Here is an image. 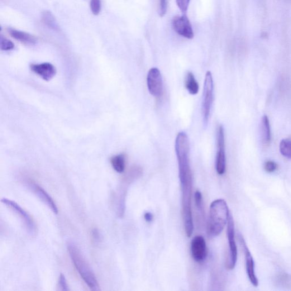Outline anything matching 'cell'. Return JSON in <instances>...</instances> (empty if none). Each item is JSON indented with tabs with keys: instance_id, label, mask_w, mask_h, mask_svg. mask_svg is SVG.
I'll use <instances>...</instances> for the list:
<instances>
[{
	"instance_id": "cell-5",
	"label": "cell",
	"mask_w": 291,
	"mask_h": 291,
	"mask_svg": "<svg viewBox=\"0 0 291 291\" xmlns=\"http://www.w3.org/2000/svg\"><path fill=\"white\" fill-rule=\"evenodd\" d=\"M214 85L212 75L210 71H208L205 78L203 99L202 102V114L203 122L205 125H207L209 121L210 113L213 100Z\"/></svg>"
},
{
	"instance_id": "cell-3",
	"label": "cell",
	"mask_w": 291,
	"mask_h": 291,
	"mask_svg": "<svg viewBox=\"0 0 291 291\" xmlns=\"http://www.w3.org/2000/svg\"><path fill=\"white\" fill-rule=\"evenodd\" d=\"M68 249L76 270L86 284L93 291L100 290V285L96 276L78 247L74 243L69 242L68 243Z\"/></svg>"
},
{
	"instance_id": "cell-10",
	"label": "cell",
	"mask_w": 291,
	"mask_h": 291,
	"mask_svg": "<svg viewBox=\"0 0 291 291\" xmlns=\"http://www.w3.org/2000/svg\"><path fill=\"white\" fill-rule=\"evenodd\" d=\"M239 241L245 254L248 277H249L251 284L255 287H257L258 285V280H257L255 275L253 257H252L249 248L247 247L246 243L242 236H239Z\"/></svg>"
},
{
	"instance_id": "cell-4",
	"label": "cell",
	"mask_w": 291,
	"mask_h": 291,
	"mask_svg": "<svg viewBox=\"0 0 291 291\" xmlns=\"http://www.w3.org/2000/svg\"><path fill=\"white\" fill-rule=\"evenodd\" d=\"M2 203L11 211L15 213L16 215L20 218V220L24 225L26 231L31 236H35L37 232L36 224L29 214L23 209L20 205L11 200L7 198L2 199Z\"/></svg>"
},
{
	"instance_id": "cell-14",
	"label": "cell",
	"mask_w": 291,
	"mask_h": 291,
	"mask_svg": "<svg viewBox=\"0 0 291 291\" xmlns=\"http://www.w3.org/2000/svg\"><path fill=\"white\" fill-rule=\"evenodd\" d=\"M7 31L14 40H16L23 44L27 45H35L37 42V38L29 33L13 29L12 28H8Z\"/></svg>"
},
{
	"instance_id": "cell-26",
	"label": "cell",
	"mask_w": 291,
	"mask_h": 291,
	"mask_svg": "<svg viewBox=\"0 0 291 291\" xmlns=\"http://www.w3.org/2000/svg\"><path fill=\"white\" fill-rule=\"evenodd\" d=\"M167 11V0H159V14L161 17L165 15Z\"/></svg>"
},
{
	"instance_id": "cell-9",
	"label": "cell",
	"mask_w": 291,
	"mask_h": 291,
	"mask_svg": "<svg viewBox=\"0 0 291 291\" xmlns=\"http://www.w3.org/2000/svg\"><path fill=\"white\" fill-rule=\"evenodd\" d=\"M25 183L27 187L34 193L41 201L48 207L55 214L58 213V209L56 206L54 200L50 197L46 190L42 188L41 186L33 182L31 179L25 180Z\"/></svg>"
},
{
	"instance_id": "cell-11",
	"label": "cell",
	"mask_w": 291,
	"mask_h": 291,
	"mask_svg": "<svg viewBox=\"0 0 291 291\" xmlns=\"http://www.w3.org/2000/svg\"><path fill=\"white\" fill-rule=\"evenodd\" d=\"M174 30L181 36L192 39L194 37L191 24L185 14L181 17H176L173 21Z\"/></svg>"
},
{
	"instance_id": "cell-1",
	"label": "cell",
	"mask_w": 291,
	"mask_h": 291,
	"mask_svg": "<svg viewBox=\"0 0 291 291\" xmlns=\"http://www.w3.org/2000/svg\"><path fill=\"white\" fill-rule=\"evenodd\" d=\"M179 176L182 190V216L186 235L190 237L193 232L192 213L193 178L190 164L180 165Z\"/></svg>"
},
{
	"instance_id": "cell-23",
	"label": "cell",
	"mask_w": 291,
	"mask_h": 291,
	"mask_svg": "<svg viewBox=\"0 0 291 291\" xmlns=\"http://www.w3.org/2000/svg\"><path fill=\"white\" fill-rule=\"evenodd\" d=\"M176 2L180 11L183 14H185L188 10L190 0H176Z\"/></svg>"
},
{
	"instance_id": "cell-2",
	"label": "cell",
	"mask_w": 291,
	"mask_h": 291,
	"mask_svg": "<svg viewBox=\"0 0 291 291\" xmlns=\"http://www.w3.org/2000/svg\"><path fill=\"white\" fill-rule=\"evenodd\" d=\"M230 214L225 200L217 199L212 202L210 206L207 224V234L209 237L213 238L220 235L228 223Z\"/></svg>"
},
{
	"instance_id": "cell-19",
	"label": "cell",
	"mask_w": 291,
	"mask_h": 291,
	"mask_svg": "<svg viewBox=\"0 0 291 291\" xmlns=\"http://www.w3.org/2000/svg\"><path fill=\"white\" fill-rule=\"evenodd\" d=\"M279 150L281 155L291 159V138H286L280 142Z\"/></svg>"
},
{
	"instance_id": "cell-15",
	"label": "cell",
	"mask_w": 291,
	"mask_h": 291,
	"mask_svg": "<svg viewBox=\"0 0 291 291\" xmlns=\"http://www.w3.org/2000/svg\"><path fill=\"white\" fill-rule=\"evenodd\" d=\"M42 21L45 26L54 31H59L60 26L55 16L51 12L45 11L42 13Z\"/></svg>"
},
{
	"instance_id": "cell-20",
	"label": "cell",
	"mask_w": 291,
	"mask_h": 291,
	"mask_svg": "<svg viewBox=\"0 0 291 291\" xmlns=\"http://www.w3.org/2000/svg\"><path fill=\"white\" fill-rule=\"evenodd\" d=\"M0 47H1V50L3 51H10L14 48V44L11 41L1 36Z\"/></svg>"
},
{
	"instance_id": "cell-24",
	"label": "cell",
	"mask_w": 291,
	"mask_h": 291,
	"mask_svg": "<svg viewBox=\"0 0 291 291\" xmlns=\"http://www.w3.org/2000/svg\"><path fill=\"white\" fill-rule=\"evenodd\" d=\"M265 170L267 173H274L278 169V165L272 160L267 161L265 164Z\"/></svg>"
},
{
	"instance_id": "cell-17",
	"label": "cell",
	"mask_w": 291,
	"mask_h": 291,
	"mask_svg": "<svg viewBox=\"0 0 291 291\" xmlns=\"http://www.w3.org/2000/svg\"><path fill=\"white\" fill-rule=\"evenodd\" d=\"M262 134L264 145H269L271 141V132L269 119L266 115L262 117Z\"/></svg>"
},
{
	"instance_id": "cell-8",
	"label": "cell",
	"mask_w": 291,
	"mask_h": 291,
	"mask_svg": "<svg viewBox=\"0 0 291 291\" xmlns=\"http://www.w3.org/2000/svg\"><path fill=\"white\" fill-rule=\"evenodd\" d=\"M147 88L152 96L160 98L163 92V80L160 71L157 68L151 69L147 74Z\"/></svg>"
},
{
	"instance_id": "cell-16",
	"label": "cell",
	"mask_w": 291,
	"mask_h": 291,
	"mask_svg": "<svg viewBox=\"0 0 291 291\" xmlns=\"http://www.w3.org/2000/svg\"><path fill=\"white\" fill-rule=\"evenodd\" d=\"M126 156L121 154L114 155L111 159V164L113 169L118 173H122L126 168Z\"/></svg>"
},
{
	"instance_id": "cell-28",
	"label": "cell",
	"mask_w": 291,
	"mask_h": 291,
	"mask_svg": "<svg viewBox=\"0 0 291 291\" xmlns=\"http://www.w3.org/2000/svg\"><path fill=\"white\" fill-rule=\"evenodd\" d=\"M144 218L147 222H149L152 221V219H153V216L151 213L147 212L145 214Z\"/></svg>"
},
{
	"instance_id": "cell-7",
	"label": "cell",
	"mask_w": 291,
	"mask_h": 291,
	"mask_svg": "<svg viewBox=\"0 0 291 291\" xmlns=\"http://www.w3.org/2000/svg\"><path fill=\"white\" fill-rule=\"evenodd\" d=\"M217 152L216 160V169L218 174L223 175L226 171V154L225 135L222 125H219L217 134Z\"/></svg>"
},
{
	"instance_id": "cell-13",
	"label": "cell",
	"mask_w": 291,
	"mask_h": 291,
	"mask_svg": "<svg viewBox=\"0 0 291 291\" xmlns=\"http://www.w3.org/2000/svg\"><path fill=\"white\" fill-rule=\"evenodd\" d=\"M30 69L33 73L46 81L53 78L56 73L55 67L49 63L33 64L30 66Z\"/></svg>"
},
{
	"instance_id": "cell-21",
	"label": "cell",
	"mask_w": 291,
	"mask_h": 291,
	"mask_svg": "<svg viewBox=\"0 0 291 291\" xmlns=\"http://www.w3.org/2000/svg\"><path fill=\"white\" fill-rule=\"evenodd\" d=\"M90 8L94 15H98L101 12L102 2L101 0H90Z\"/></svg>"
},
{
	"instance_id": "cell-6",
	"label": "cell",
	"mask_w": 291,
	"mask_h": 291,
	"mask_svg": "<svg viewBox=\"0 0 291 291\" xmlns=\"http://www.w3.org/2000/svg\"><path fill=\"white\" fill-rule=\"evenodd\" d=\"M227 235L230 253L227 261L226 267L228 270H233L235 268L237 261V247L235 240V222L231 214L228 221Z\"/></svg>"
},
{
	"instance_id": "cell-12",
	"label": "cell",
	"mask_w": 291,
	"mask_h": 291,
	"mask_svg": "<svg viewBox=\"0 0 291 291\" xmlns=\"http://www.w3.org/2000/svg\"><path fill=\"white\" fill-rule=\"evenodd\" d=\"M191 254L193 259L199 263L206 260L207 256V247L206 240L202 236H197L191 242Z\"/></svg>"
},
{
	"instance_id": "cell-25",
	"label": "cell",
	"mask_w": 291,
	"mask_h": 291,
	"mask_svg": "<svg viewBox=\"0 0 291 291\" xmlns=\"http://www.w3.org/2000/svg\"><path fill=\"white\" fill-rule=\"evenodd\" d=\"M195 199L198 209H199V211H202L203 208V197L202 193L199 190H197L195 192Z\"/></svg>"
},
{
	"instance_id": "cell-18",
	"label": "cell",
	"mask_w": 291,
	"mask_h": 291,
	"mask_svg": "<svg viewBox=\"0 0 291 291\" xmlns=\"http://www.w3.org/2000/svg\"><path fill=\"white\" fill-rule=\"evenodd\" d=\"M185 87L190 94L195 95L199 92V84L192 73L189 72L186 76Z\"/></svg>"
},
{
	"instance_id": "cell-27",
	"label": "cell",
	"mask_w": 291,
	"mask_h": 291,
	"mask_svg": "<svg viewBox=\"0 0 291 291\" xmlns=\"http://www.w3.org/2000/svg\"><path fill=\"white\" fill-rule=\"evenodd\" d=\"M92 236L95 242H100V235L97 229H94L92 231Z\"/></svg>"
},
{
	"instance_id": "cell-22",
	"label": "cell",
	"mask_w": 291,
	"mask_h": 291,
	"mask_svg": "<svg viewBox=\"0 0 291 291\" xmlns=\"http://www.w3.org/2000/svg\"><path fill=\"white\" fill-rule=\"evenodd\" d=\"M58 288L59 290L62 291H68L70 290L68 283H67L65 276L63 274H61L59 276Z\"/></svg>"
}]
</instances>
